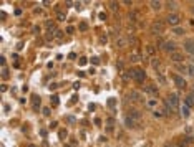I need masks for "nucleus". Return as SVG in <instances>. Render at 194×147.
Masks as SVG:
<instances>
[{"label": "nucleus", "instance_id": "1", "mask_svg": "<svg viewBox=\"0 0 194 147\" xmlns=\"http://www.w3.org/2000/svg\"><path fill=\"white\" fill-rule=\"evenodd\" d=\"M166 22L169 23V25H173V27H176L179 22H181V17L178 15V13H169L168 15V18H166Z\"/></svg>", "mask_w": 194, "mask_h": 147}, {"label": "nucleus", "instance_id": "2", "mask_svg": "<svg viewBox=\"0 0 194 147\" xmlns=\"http://www.w3.org/2000/svg\"><path fill=\"white\" fill-rule=\"evenodd\" d=\"M151 32H153L154 35H161L163 32H164V25H163V22H154V23L151 25Z\"/></svg>", "mask_w": 194, "mask_h": 147}, {"label": "nucleus", "instance_id": "3", "mask_svg": "<svg viewBox=\"0 0 194 147\" xmlns=\"http://www.w3.org/2000/svg\"><path fill=\"white\" fill-rule=\"evenodd\" d=\"M168 104L171 106V109H176V108L179 106V101H178V96H176L174 93H171V94L168 96Z\"/></svg>", "mask_w": 194, "mask_h": 147}, {"label": "nucleus", "instance_id": "4", "mask_svg": "<svg viewBox=\"0 0 194 147\" xmlns=\"http://www.w3.org/2000/svg\"><path fill=\"white\" fill-rule=\"evenodd\" d=\"M129 99L134 101V103H144V101H143V94H141L139 91H131V93H129Z\"/></svg>", "mask_w": 194, "mask_h": 147}, {"label": "nucleus", "instance_id": "5", "mask_svg": "<svg viewBox=\"0 0 194 147\" xmlns=\"http://www.w3.org/2000/svg\"><path fill=\"white\" fill-rule=\"evenodd\" d=\"M173 79H174V83H176L178 88H181V89L186 88V81H184V78H181L179 74H173Z\"/></svg>", "mask_w": 194, "mask_h": 147}, {"label": "nucleus", "instance_id": "6", "mask_svg": "<svg viewBox=\"0 0 194 147\" xmlns=\"http://www.w3.org/2000/svg\"><path fill=\"white\" fill-rule=\"evenodd\" d=\"M134 71V79L138 81V83H143L144 79H146V73L143 71V70H133Z\"/></svg>", "mask_w": 194, "mask_h": 147}, {"label": "nucleus", "instance_id": "7", "mask_svg": "<svg viewBox=\"0 0 194 147\" xmlns=\"http://www.w3.org/2000/svg\"><path fill=\"white\" fill-rule=\"evenodd\" d=\"M171 61H174V63H181V61H184V55L183 53H178V51H174V53H171Z\"/></svg>", "mask_w": 194, "mask_h": 147}, {"label": "nucleus", "instance_id": "8", "mask_svg": "<svg viewBox=\"0 0 194 147\" xmlns=\"http://www.w3.org/2000/svg\"><path fill=\"white\" fill-rule=\"evenodd\" d=\"M163 50L168 53H174V43L173 41H164L163 43Z\"/></svg>", "mask_w": 194, "mask_h": 147}, {"label": "nucleus", "instance_id": "9", "mask_svg": "<svg viewBox=\"0 0 194 147\" xmlns=\"http://www.w3.org/2000/svg\"><path fill=\"white\" fill-rule=\"evenodd\" d=\"M184 48H186L188 53L194 55V41L193 40H186V41H184Z\"/></svg>", "mask_w": 194, "mask_h": 147}, {"label": "nucleus", "instance_id": "10", "mask_svg": "<svg viewBox=\"0 0 194 147\" xmlns=\"http://www.w3.org/2000/svg\"><path fill=\"white\" fill-rule=\"evenodd\" d=\"M129 40H126L125 37H120L116 40V48H126V45H128Z\"/></svg>", "mask_w": 194, "mask_h": 147}, {"label": "nucleus", "instance_id": "11", "mask_svg": "<svg viewBox=\"0 0 194 147\" xmlns=\"http://www.w3.org/2000/svg\"><path fill=\"white\" fill-rule=\"evenodd\" d=\"M146 108H149V109H156V108H158V101H156V99H154V98H151V99H148V101H146Z\"/></svg>", "mask_w": 194, "mask_h": 147}, {"label": "nucleus", "instance_id": "12", "mask_svg": "<svg viewBox=\"0 0 194 147\" xmlns=\"http://www.w3.org/2000/svg\"><path fill=\"white\" fill-rule=\"evenodd\" d=\"M128 114H129V117H131V119H136V121H139V119H141V112H139L138 109H131Z\"/></svg>", "mask_w": 194, "mask_h": 147}, {"label": "nucleus", "instance_id": "13", "mask_svg": "<svg viewBox=\"0 0 194 147\" xmlns=\"http://www.w3.org/2000/svg\"><path fill=\"white\" fill-rule=\"evenodd\" d=\"M181 116H183V117H189V116H191L188 106H183V108H181Z\"/></svg>", "mask_w": 194, "mask_h": 147}, {"label": "nucleus", "instance_id": "14", "mask_svg": "<svg viewBox=\"0 0 194 147\" xmlns=\"http://www.w3.org/2000/svg\"><path fill=\"white\" fill-rule=\"evenodd\" d=\"M149 5L153 7V10H161V7H163V3H161V2H156V0H153V2H151Z\"/></svg>", "mask_w": 194, "mask_h": 147}, {"label": "nucleus", "instance_id": "15", "mask_svg": "<svg viewBox=\"0 0 194 147\" xmlns=\"http://www.w3.org/2000/svg\"><path fill=\"white\" fill-rule=\"evenodd\" d=\"M173 35H184V28H181V27H174V28H173Z\"/></svg>", "mask_w": 194, "mask_h": 147}, {"label": "nucleus", "instance_id": "16", "mask_svg": "<svg viewBox=\"0 0 194 147\" xmlns=\"http://www.w3.org/2000/svg\"><path fill=\"white\" fill-rule=\"evenodd\" d=\"M193 104H194V94H191V96H188V98H186V106H188V108H191Z\"/></svg>", "mask_w": 194, "mask_h": 147}, {"label": "nucleus", "instance_id": "17", "mask_svg": "<svg viewBox=\"0 0 194 147\" xmlns=\"http://www.w3.org/2000/svg\"><path fill=\"white\" fill-rule=\"evenodd\" d=\"M151 65H153V68H154V70H159V68H161V63H159V60H156V58H153V60H151Z\"/></svg>", "mask_w": 194, "mask_h": 147}, {"label": "nucleus", "instance_id": "18", "mask_svg": "<svg viewBox=\"0 0 194 147\" xmlns=\"http://www.w3.org/2000/svg\"><path fill=\"white\" fill-rule=\"evenodd\" d=\"M125 122H126V126H128V127H134V126H136V122H134V119H131V117H126V119H125Z\"/></svg>", "mask_w": 194, "mask_h": 147}, {"label": "nucleus", "instance_id": "19", "mask_svg": "<svg viewBox=\"0 0 194 147\" xmlns=\"http://www.w3.org/2000/svg\"><path fill=\"white\" fill-rule=\"evenodd\" d=\"M166 5H168V8H169V10H173V12L178 8V2H168Z\"/></svg>", "mask_w": 194, "mask_h": 147}, {"label": "nucleus", "instance_id": "20", "mask_svg": "<svg viewBox=\"0 0 194 147\" xmlns=\"http://www.w3.org/2000/svg\"><path fill=\"white\" fill-rule=\"evenodd\" d=\"M131 61H141V56L134 51V53H131Z\"/></svg>", "mask_w": 194, "mask_h": 147}, {"label": "nucleus", "instance_id": "21", "mask_svg": "<svg viewBox=\"0 0 194 147\" xmlns=\"http://www.w3.org/2000/svg\"><path fill=\"white\" fill-rule=\"evenodd\" d=\"M144 91H146V93H149V94H154V93H156V88H154V86H146V88H144Z\"/></svg>", "mask_w": 194, "mask_h": 147}, {"label": "nucleus", "instance_id": "22", "mask_svg": "<svg viewBox=\"0 0 194 147\" xmlns=\"http://www.w3.org/2000/svg\"><path fill=\"white\" fill-rule=\"evenodd\" d=\"M153 116H154V117H158V119H159V117H163V116H164V114H163V111H159V109H154V111H153Z\"/></svg>", "mask_w": 194, "mask_h": 147}, {"label": "nucleus", "instance_id": "23", "mask_svg": "<svg viewBox=\"0 0 194 147\" xmlns=\"http://www.w3.org/2000/svg\"><path fill=\"white\" fill-rule=\"evenodd\" d=\"M179 147H188V139H181V142H179Z\"/></svg>", "mask_w": 194, "mask_h": 147}, {"label": "nucleus", "instance_id": "24", "mask_svg": "<svg viewBox=\"0 0 194 147\" xmlns=\"http://www.w3.org/2000/svg\"><path fill=\"white\" fill-rule=\"evenodd\" d=\"M2 76H3V78H7V76H8V70H7L5 66L2 68Z\"/></svg>", "mask_w": 194, "mask_h": 147}, {"label": "nucleus", "instance_id": "25", "mask_svg": "<svg viewBox=\"0 0 194 147\" xmlns=\"http://www.w3.org/2000/svg\"><path fill=\"white\" fill-rule=\"evenodd\" d=\"M110 7H111V10H118V3H116V2H111Z\"/></svg>", "mask_w": 194, "mask_h": 147}, {"label": "nucleus", "instance_id": "26", "mask_svg": "<svg viewBox=\"0 0 194 147\" xmlns=\"http://www.w3.org/2000/svg\"><path fill=\"white\" fill-rule=\"evenodd\" d=\"M146 51H148L149 55H154V48H153V46H146Z\"/></svg>", "mask_w": 194, "mask_h": 147}, {"label": "nucleus", "instance_id": "27", "mask_svg": "<svg viewBox=\"0 0 194 147\" xmlns=\"http://www.w3.org/2000/svg\"><path fill=\"white\" fill-rule=\"evenodd\" d=\"M188 73L189 76H194V66H188Z\"/></svg>", "mask_w": 194, "mask_h": 147}, {"label": "nucleus", "instance_id": "28", "mask_svg": "<svg viewBox=\"0 0 194 147\" xmlns=\"http://www.w3.org/2000/svg\"><path fill=\"white\" fill-rule=\"evenodd\" d=\"M91 63H93V65H100V58L93 56V58H91Z\"/></svg>", "mask_w": 194, "mask_h": 147}, {"label": "nucleus", "instance_id": "29", "mask_svg": "<svg viewBox=\"0 0 194 147\" xmlns=\"http://www.w3.org/2000/svg\"><path fill=\"white\" fill-rule=\"evenodd\" d=\"M43 114H45V116H50V109H48V108H43Z\"/></svg>", "mask_w": 194, "mask_h": 147}, {"label": "nucleus", "instance_id": "30", "mask_svg": "<svg viewBox=\"0 0 194 147\" xmlns=\"http://www.w3.org/2000/svg\"><path fill=\"white\" fill-rule=\"evenodd\" d=\"M73 32H75L73 27H68V28H66V33H73Z\"/></svg>", "mask_w": 194, "mask_h": 147}, {"label": "nucleus", "instance_id": "31", "mask_svg": "<svg viewBox=\"0 0 194 147\" xmlns=\"http://www.w3.org/2000/svg\"><path fill=\"white\" fill-rule=\"evenodd\" d=\"M80 28H81V30H86V28H88V25H86V23H81V25H80Z\"/></svg>", "mask_w": 194, "mask_h": 147}, {"label": "nucleus", "instance_id": "32", "mask_svg": "<svg viewBox=\"0 0 194 147\" xmlns=\"http://www.w3.org/2000/svg\"><path fill=\"white\" fill-rule=\"evenodd\" d=\"M80 65H86V58H81L80 60Z\"/></svg>", "mask_w": 194, "mask_h": 147}, {"label": "nucleus", "instance_id": "33", "mask_svg": "<svg viewBox=\"0 0 194 147\" xmlns=\"http://www.w3.org/2000/svg\"><path fill=\"white\" fill-rule=\"evenodd\" d=\"M186 132H188V134H191V132H193V129H191V126H188V127H186Z\"/></svg>", "mask_w": 194, "mask_h": 147}, {"label": "nucleus", "instance_id": "34", "mask_svg": "<svg viewBox=\"0 0 194 147\" xmlns=\"http://www.w3.org/2000/svg\"><path fill=\"white\" fill-rule=\"evenodd\" d=\"M58 20H65V15H63V13H58Z\"/></svg>", "mask_w": 194, "mask_h": 147}, {"label": "nucleus", "instance_id": "35", "mask_svg": "<svg viewBox=\"0 0 194 147\" xmlns=\"http://www.w3.org/2000/svg\"><path fill=\"white\" fill-rule=\"evenodd\" d=\"M193 13H194V7H193Z\"/></svg>", "mask_w": 194, "mask_h": 147}, {"label": "nucleus", "instance_id": "36", "mask_svg": "<svg viewBox=\"0 0 194 147\" xmlns=\"http://www.w3.org/2000/svg\"><path fill=\"white\" fill-rule=\"evenodd\" d=\"M30 147H35V146H30Z\"/></svg>", "mask_w": 194, "mask_h": 147}]
</instances>
